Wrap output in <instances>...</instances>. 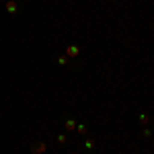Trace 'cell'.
<instances>
[{
	"mask_svg": "<svg viewBox=\"0 0 154 154\" xmlns=\"http://www.w3.org/2000/svg\"><path fill=\"white\" fill-rule=\"evenodd\" d=\"M29 150H31L33 154H43L45 150H48V146H45L43 142H35V144H31V148H29Z\"/></svg>",
	"mask_w": 154,
	"mask_h": 154,
	"instance_id": "cell-1",
	"label": "cell"
},
{
	"mask_svg": "<svg viewBox=\"0 0 154 154\" xmlns=\"http://www.w3.org/2000/svg\"><path fill=\"white\" fill-rule=\"evenodd\" d=\"M78 54H80V48H76V45H68L66 48V56L68 58H78Z\"/></svg>",
	"mask_w": 154,
	"mask_h": 154,
	"instance_id": "cell-2",
	"label": "cell"
},
{
	"mask_svg": "<svg viewBox=\"0 0 154 154\" xmlns=\"http://www.w3.org/2000/svg\"><path fill=\"white\" fill-rule=\"evenodd\" d=\"M6 11L11 12V14H17V12H19V4H17L14 0H8V2H6Z\"/></svg>",
	"mask_w": 154,
	"mask_h": 154,
	"instance_id": "cell-3",
	"label": "cell"
},
{
	"mask_svg": "<svg viewBox=\"0 0 154 154\" xmlns=\"http://www.w3.org/2000/svg\"><path fill=\"white\" fill-rule=\"evenodd\" d=\"M64 128H66L68 131L76 130V121H74V119H66V123H64Z\"/></svg>",
	"mask_w": 154,
	"mask_h": 154,
	"instance_id": "cell-4",
	"label": "cell"
},
{
	"mask_svg": "<svg viewBox=\"0 0 154 154\" xmlns=\"http://www.w3.org/2000/svg\"><path fill=\"white\" fill-rule=\"evenodd\" d=\"M76 130H78V134H86V131H88V128H86L84 123H78V125H76Z\"/></svg>",
	"mask_w": 154,
	"mask_h": 154,
	"instance_id": "cell-5",
	"label": "cell"
},
{
	"mask_svg": "<svg viewBox=\"0 0 154 154\" xmlns=\"http://www.w3.org/2000/svg\"><path fill=\"white\" fill-rule=\"evenodd\" d=\"M140 123H142V125H148V123H150V117H148V115H140Z\"/></svg>",
	"mask_w": 154,
	"mask_h": 154,
	"instance_id": "cell-6",
	"label": "cell"
},
{
	"mask_svg": "<svg viewBox=\"0 0 154 154\" xmlns=\"http://www.w3.org/2000/svg\"><path fill=\"white\" fill-rule=\"evenodd\" d=\"M84 148H86V150H93V148H95V142H93V140H86V142H84Z\"/></svg>",
	"mask_w": 154,
	"mask_h": 154,
	"instance_id": "cell-7",
	"label": "cell"
},
{
	"mask_svg": "<svg viewBox=\"0 0 154 154\" xmlns=\"http://www.w3.org/2000/svg\"><path fill=\"white\" fill-rule=\"evenodd\" d=\"M58 64H60V66H66V64H68V58H66V56L58 58Z\"/></svg>",
	"mask_w": 154,
	"mask_h": 154,
	"instance_id": "cell-8",
	"label": "cell"
},
{
	"mask_svg": "<svg viewBox=\"0 0 154 154\" xmlns=\"http://www.w3.org/2000/svg\"><path fill=\"white\" fill-rule=\"evenodd\" d=\"M58 142L60 144H66V142H68V138H66L64 134H60V136H58Z\"/></svg>",
	"mask_w": 154,
	"mask_h": 154,
	"instance_id": "cell-9",
	"label": "cell"
}]
</instances>
